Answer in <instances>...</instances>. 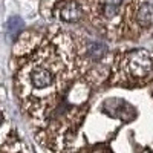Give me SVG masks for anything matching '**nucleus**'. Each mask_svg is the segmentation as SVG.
I'll return each instance as SVG.
<instances>
[{"instance_id": "obj_1", "label": "nucleus", "mask_w": 153, "mask_h": 153, "mask_svg": "<svg viewBox=\"0 0 153 153\" xmlns=\"http://www.w3.org/2000/svg\"><path fill=\"white\" fill-rule=\"evenodd\" d=\"M84 49L66 32H48L20 48L16 91L37 138L51 153H71L86 113L89 86L81 80Z\"/></svg>"}, {"instance_id": "obj_2", "label": "nucleus", "mask_w": 153, "mask_h": 153, "mask_svg": "<svg viewBox=\"0 0 153 153\" xmlns=\"http://www.w3.org/2000/svg\"><path fill=\"white\" fill-rule=\"evenodd\" d=\"M112 81L120 86H141L153 81V54L146 49H130L117 54Z\"/></svg>"}, {"instance_id": "obj_3", "label": "nucleus", "mask_w": 153, "mask_h": 153, "mask_svg": "<svg viewBox=\"0 0 153 153\" xmlns=\"http://www.w3.org/2000/svg\"><path fill=\"white\" fill-rule=\"evenodd\" d=\"M123 25L132 31L146 29L153 25V3L132 0L123 12Z\"/></svg>"}, {"instance_id": "obj_4", "label": "nucleus", "mask_w": 153, "mask_h": 153, "mask_svg": "<svg viewBox=\"0 0 153 153\" xmlns=\"http://www.w3.org/2000/svg\"><path fill=\"white\" fill-rule=\"evenodd\" d=\"M0 153H28L6 112L0 107Z\"/></svg>"}, {"instance_id": "obj_5", "label": "nucleus", "mask_w": 153, "mask_h": 153, "mask_svg": "<svg viewBox=\"0 0 153 153\" xmlns=\"http://www.w3.org/2000/svg\"><path fill=\"white\" fill-rule=\"evenodd\" d=\"M83 49H84L86 57H87V58H92V60H95V61L101 60V58L106 55V52H107V48H106L103 43H98V42L87 43Z\"/></svg>"}, {"instance_id": "obj_6", "label": "nucleus", "mask_w": 153, "mask_h": 153, "mask_svg": "<svg viewBox=\"0 0 153 153\" xmlns=\"http://www.w3.org/2000/svg\"><path fill=\"white\" fill-rule=\"evenodd\" d=\"M6 28H8V34L12 38H16V37H19V34L23 28V20L20 17H11L6 23Z\"/></svg>"}, {"instance_id": "obj_7", "label": "nucleus", "mask_w": 153, "mask_h": 153, "mask_svg": "<svg viewBox=\"0 0 153 153\" xmlns=\"http://www.w3.org/2000/svg\"><path fill=\"white\" fill-rule=\"evenodd\" d=\"M86 153H112L107 147H97V149H92L91 152H86Z\"/></svg>"}]
</instances>
